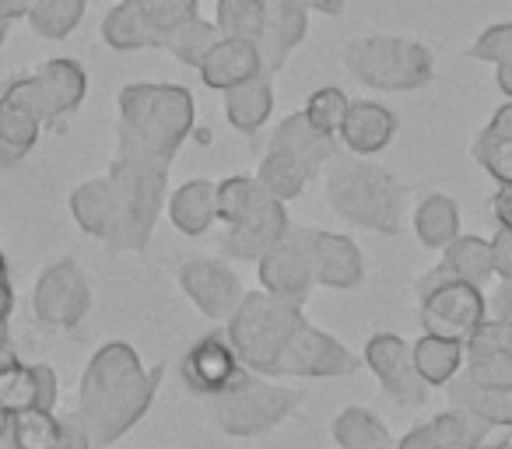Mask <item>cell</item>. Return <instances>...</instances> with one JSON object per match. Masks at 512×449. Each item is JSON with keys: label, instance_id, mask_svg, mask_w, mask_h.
Segmentation results:
<instances>
[{"label": "cell", "instance_id": "obj_1", "mask_svg": "<svg viewBox=\"0 0 512 449\" xmlns=\"http://www.w3.org/2000/svg\"><path fill=\"white\" fill-rule=\"evenodd\" d=\"M162 369H144L141 355L127 341H109L85 365L74 414L88 428L95 449L113 446L148 414Z\"/></svg>", "mask_w": 512, "mask_h": 449}, {"label": "cell", "instance_id": "obj_2", "mask_svg": "<svg viewBox=\"0 0 512 449\" xmlns=\"http://www.w3.org/2000/svg\"><path fill=\"white\" fill-rule=\"evenodd\" d=\"M197 102L183 85L134 81L120 92V158L169 169L176 151L190 137Z\"/></svg>", "mask_w": 512, "mask_h": 449}, {"label": "cell", "instance_id": "obj_3", "mask_svg": "<svg viewBox=\"0 0 512 449\" xmlns=\"http://www.w3.org/2000/svg\"><path fill=\"white\" fill-rule=\"evenodd\" d=\"M306 313L299 302L278 299L271 292L242 295L239 309L225 323V337L232 341L239 362L256 376H278L295 334L306 327Z\"/></svg>", "mask_w": 512, "mask_h": 449}, {"label": "cell", "instance_id": "obj_4", "mask_svg": "<svg viewBox=\"0 0 512 449\" xmlns=\"http://www.w3.org/2000/svg\"><path fill=\"white\" fill-rule=\"evenodd\" d=\"M327 204L348 225L397 236L404 221V186L383 165L334 158L327 176Z\"/></svg>", "mask_w": 512, "mask_h": 449}, {"label": "cell", "instance_id": "obj_5", "mask_svg": "<svg viewBox=\"0 0 512 449\" xmlns=\"http://www.w3.org/2000/svg\"><path fill=\"white\" fill-rule=\"evenodd\" d=\"M106 176L116 197V229L106 246L113 253H144L165 207L169 169H151V165L116 155Z\"/></svg>", "mask_w": 512, "mask_h": 449}, {"label": "cell", "instance_id": "obj_6", "mask_svg": "<svg viewBox=\"0 0 512 449\" xmlns=\"http://www.w3.org/2000/svg\"><path fill=\"white\" fill-rule=\"evenodd\" d=\"M348 71L376 92H414L435 78L432 50L404 36L351 39L344 50Z\"/></svg>", "mask_w": 512, "mask_h": 449}, {"label": "cell", "instance_id": "obj_7", "mask_svg": "<svg viewBox=\"0 0 512 449\" xmlns=\"http://www.w3.org/2000/svg\"><path fill=\"white\" fill-rule=\"evenodd\" d=\"M302 393L292 386L267 383L264 376L246 372L239 383L221 397H211V414L218 428L235 439H256L288 421L302 407Z\"/></svg>", "mask_w": 512, "mask_h": 449}, {"label": "cell", "instance_id": "obj_8", "mask_svg": "<svg viewBox=\"0 0 512 449\" xmlns=\"http://www.w3.org/2000/svg\"><path fill=\"white\" fill-rule=\"evenodd\" d=\"M421 327L432 337L467 344L470 334L488 320V299L470 281H456L435 267L418 281Z\"/></svg>", "mask_w": 512, "mask_h": 449}, {"label": "cell", "instance_id": "obj_9", "mask_svg": "<svg viewBox=\"0 0 512 449\" xmlns=\"http://www.w3.org/2000/svg\"><path fill=\"white\" fill-rule=\"evenodd\" d=\"M256 274H260L264 292L306 306L309 292H313V285H316L313 229H306V225H288L285 236H281L278 243L260 257Z\"/></svg>", "mask_w": 512, "mask_h": 449}, {"label": "cell", "instance_id": "obj_10", "mask_svg": "<svg viewBox=\"0 0 512 449\" xmlns=\"http://www.w3.org/2000/svg\"><path fill=\"white\" fill-rule=\"evenodd\" d=\"M43 127L46 109L36 74L15 78L0 95V165L15 169L18 162H25V155L36 148Z\"/></svg>", "mask_w": 512, "mask_h": 449}, {"label": "cell", "instance_id": "obj_11", "mask_svg": "<svg viewBox=\"0 0 512 449\" xmlns=\"http://www.w3.org/2000/svg\"><path fill=\"white\" fill-rule=\"evenodd\" d=\"M36 320L50 330H74L92 309V285L74 260H57L36 281L32 292Z\"/></svg>", "mask_w": 512, "mask_h": 449}, {"label": "cell", "instance_id": "obj_12", "mask_svg": "<svg viewBox=\"0 0 512 449\" xmlns=\"http://www.w3.org/2000/svg\"><path fill=\"white\" fill-rule=\"evenodd\" d=\"M362 362L372 369V376L383 383V390L397 400L400 407H418L428 400L432 386L421 379L418 365H414V351L404 337L397 334H372L365 341Z\"/></svg>", "mask_w": 512, "mask_h": 449}, {"label": "cell", "instance_id": "obj_13", "mask_svg": "<svg viewBox=\"0 0 512 449\" xmlns=\"http://www.w3.org/2000/svg\"><path fill=\"white\" fill-rule=\"evenodd\" d=\"M183 295L207 316V320L228 323L232 313L242 302V281L225 260H211V257H193L179 264L176 274Z\"/></svg>", "mask_w": 512, "mask_h": 449}, {"label": "cell", "instance_id": "obj_14", "mask_svg": "<svg viewBox=\"0 0 512 449\" xmlns=\"http://www.w3.org/2000/svg\"><path fill=\"white\" fill-rule=\"evenodd\" d=\"M362 369V358L351 348H344L337 337L316 330L313 323L295 334L292 348H288L285 362H281L278 376H299V379H337V376H355Z\"/></svg>", "mask_w": 512, "mask_h": 449}, {"label": "cell", "instance_id": "obj_15", "mask_svg": "<svg viewBox=\"0 0 512 449\" xmlns=\"http://www.w3.org/2000/svg\"><path fill=\"white\" fill-rule=\"evenodd\" d=\"M179 372H183V383L190 386L193 393H200V397H221V393L232 390L249 369L239 362V355H235L232 341H228L225 334H207L183 355Z\"/></svg>", "mask_w": 512, "mask_h": 449}, {"label": "cell", "instance_id": "obj_16", "mask_svg": "<svg viewBox=\"0 0 512 449\" xmlns=\"http://www.w3.org/2000/svg\"><path fill=\"white\" fill-rule=\"evenodd\" d=\"M288 225H292V221H288L285 200H271L264 211H256V214H249V218L228 225V232L221 236V253L232 260L260 264V257L288 232Z\"/></svg>", "mask_w": 512, "mask_h": 449}, {"label": "cell", "instance_id": "obj_17", "mask_svg": "<svg viewBox=\"0 0 512 449\" xmlns=\"http://www.w3.org/2000/svg\"><path fill=\"white\" fill-rule=\"evenodd\" d=\"M309 36V11L285 4V0H267V22L264 32L256 39V50L264 60V74H278L288 64L295 50L306 43Z\"/></svg>", "mask_w": 512, "mask_h": 449}, {"label": "cell", "instance_id": "obj_18", "mask_svg": "<svg viewBox=\"0 0 512 449\" xmlns=\"http://www.w3.org/2000/svg\"><path fill=\"white\" fill-rule=\"evenodd\" d=\"M60 397V379L50 365H25L22 358L0 369V404L8 414H22L32 407L53 411Z\"/></svg>", "mask_w": 512, "mask_h": 449}, {"label": "cell", "instance_id": "obj_19", "mask_svg": "<svg viewBox=\"0 0 512 449\" xmlns=\"http://www.w3.org/2000/svg\"><path fill=\"white\" fill-rule=\"evenodd\" d=\"M313 271L316 285L323 288H337V292L358 288L365 278L362 250L355 246V239L313 229Z\"/></svg>", "mask_w": 512, "mask_h": 449}, {"label": "cell", "instance_id": "obj_20", "mask_svg": "<svg viewBox=\"0 0 512 449\" xmlns=\"http://www.w3.org/2000/svg\"><path fill=\"white\" fill-rule=\"evenodd\" d=\"M200 81L214 92H228L235 85H246L256 74H264V60H260V50L249 39H232L221 36L214 43V50L204 57V64L197 67Z\"/></svg>", "mask_w": 512, "mask_h": 449}, {"label": "cell", "instance_id": "obj_21", "mask_svg": "<svg viewBox=\"0 0 512 449\" xmlns=\"http://www.w3.org/2000/svg\"><path fill=\"white\" fill-rule=\"evenodd\" d=\"M36 81H39V95H43L46 127H53L57 120L71 116L88 95L85 67H81L78 60H71V57L46 60V64L36 71Z\"/></svg>", "mask_w": 512, "mask_h": 449}, {"label": "cell", "instance_id": "obj_22", "mask_svg": "<svg viewBox=\"0 0 512 449\" xmlns=\"http://www.w3.org/2000/svg\"><path fill=\"white\" fill-rule=\"evenodd\" d=\"M271 148L281 151V155H288L292 162H299L302 169L309 172V179H313L323 165L337 158V137L320 134V130L306 120V113H292L288 120L278 123Z\"/></svg>", "mask_w": 512, "mask_h": 449}, {"label": "cell", "instance_id": "obj_23", "mask_svg": "<svg viewBox=\"0 0 512 449\" xmlns=\"http://www.w3.org/2000/svg\"><path fill=\"white\" fill-rule=\"evenodd\" d=\"M397 134V113L386 109L383 102H351L348 116H344V127H341V141L348 151L355 155H379L386 144L393 141Z\"/></svg>", "mask_w": 512, "mask_h": 449}, {"label": "cell", "instance_id": "obj_24", "mask_svg": "<svg viewBox=\"0 0 512 449\" xmlns=\"http://www.w3.org/2000/svg\"><path fill=\"white\" fill-rule=\"evenodd\" d=\"M449 400L453 411L470 414L474 421L488 428H512V390H495V386H481L463 372L449 383Z\"/></svg>", "mask_w": 512, "mask_h": 449}, {"label": "cell", "instance_id": "obj_25", "mask_svg": "<svg viewBox=\"0 0 512 449\" xmlns=\"http://www.w3.org/2000/svg\"><path fill=\"white\" fill-rule=\"evenodd\" d=\"M169 221L183 236H204L218 221V183L190 179L169 197Z\"/></svg>", "mask_w": 512, "mask_h": 449}, {"label": "cell", "instance_id": "obj_26", "mask_svg": "<svg viewBox=\"0 0 512 449\" xmlns=\"http://www.w3.org/2000/svg\"><path fill=\"white\" fill-rule=\"evenodd\" d=\"M71 214L85 236L99 239V243H109V236H113V229H116V197H113L109 176H95V179H88V183H81L78 190L71 193Z\"/></svg>", "mask_w": 512, "mask_h": 449}, {"label": "cell", "instance_id": "obj_27", "mask_svg": "<svg viewBox=\"0 0 512 449\" xmlns=\"http://www.w3.org/2000/svg\"><path fill=\"white\" fill-rule=\"evenodd\" d=\"M221 95H225L228 123H232L235 130H242V134H256L274 113V78L271 74H256L253 81L228 88V92H221Z\"/></svg>", "mask_w": 512, "mask_h": 449}, {"label": "cell", "instance_id": "obj_28", "mask_svg": "<svg viewBox=\"0 0 512 449\" xmlns=\"http://www.w3.org/2000/svg\"><path fill=\"white\" fill-rule=\"evenodd\" d=\"M102 39L116 53H137V50H162V39L148 25L137 0H120L106 18H102Z\"/></svg>", "mask_w": 512, "mask_h": 449}, {"label": "cell", "instance_id": "obj_29", "mask_svg": "<svg viewBox=\"0 0 512 449\" xmlns=\"http://www.w3.org/2000/svg\"><path fill=\"white\" fill-rule=\"evenodd\" d=\"M439 271L446 278L470 281V285L484 288L488 281H495V250H491V239L460 236L456 243H449L442 250Z\"/></svg>", "mask_w": 512, "mask_h": 449}, {"label": "cell", "instance_id": "obj_30", "mask_svg": "<svg viewBox=\"0 0 512 449\" xmlns=\"http://www.w3.org/2000/svg\"><path fill=\"white\" fill-rule=\"evenodd\" d=\"M414 232L428 250H446L449 243H456L460 239V207H456V200L446 197V193H428L414 207Z\"/></svg>", "mask_w": 512, "mask_h": 449}, {"label": "cell", "instance_id": "obj_31", "mask_svg": "<svg viewBox=\"0 0 512 449\" xmlns=\"http://www.w3.org/2000/svg\"><path fill=\"white\" fill-rule=\"evenodd\" d=\"M414 365H418L421 379L428 386H449L460 369L467 365V348L460 341H446V337H418V344H411Z\"/></svg>", "mask_w": 512, "mask_h": 449}, {"label": "cell", "instance_id": "obj_32", "mask_svg": "<svg viewBox=\"0 0 512 449\" xmlns=\"http://www.w3.org/2000/svg\"><path fill=\"white\" fill-rule=\"evenodd\" d=\"M334 442L341 449H397L390 428L365 407H344L334 418Z\"/></svg>", "mask_w": 512, "mask_h": 449}, {"label": "cell", "instance_id": "obj_33", "mask_svg": "<svg viewBox=\"0 0 512 449\" xmlns=\"http://www.w3.org/2000/svg\"><path fill=\"white\" fill-rule=\"evenodd\" d=\"M271 200L278 197H271L256 176H228L218 183V221L235 225V221L249 218V214L264 211Z\"/></svg>", "mask_w": 512, "mask_h": 449}, {"label": "cell", "instance_id": "obj_34", "mask_svg": "<svg viewBox=\"0 0 512 449\" xmlns=\"http://www.w3.org/2000/svg\"><path fill=\"white\" fill-rule=\"evenodd\" d=\"M8 439L11 449H64V418L43 407L11 414Z\"/></svg>", "mask_w": 512, "mask_h": 449}, {"label": "cell", "instance_id": "obj_35", "mask_svg": "<svg viewBox=\"0 0 512 449\" xmlns=\"http://www.w3.org/2000/svg\"><path fill=\"white\" fill-rule=\"evenodd\" d=\"M85 11L88 0H32L25 22L43 39H67L81 25Z\"/></svg>", "mask_w": 512, "mask_h": 449}, {"label": "cell", "instance_id": "obj_36", "mask_svg": "<svg viewBox=\"0 0 512 449\" xmlns=\"http://www.w3.org/2000/svg\"><path fill=\"white\" fill-rule=\"evenodd\" d=\"M221 39V29L214 22H204V18H193V22L179 25L176 32H169V39H165L162 50H169L172 57L179 60L183 67H193L197 71L200 64H204V57L214 50V43Z\"/></svg>", "mask_w": 512, "mask_h": 449}, {"label": "cell", "instance_id": "obj_37", "mask_svg": "<svg viewBox=\"0 0 512 449\" xmlns=\"http://www.w3.org/2000/svg\"><path fill=\"white\" fill-rule=\"evenodd\" d=\"M264 22L267 0H218V8H214V25L221 29V36L256 43L264 32Z\"/></svg>", "mask_w": 512, "mask_h": 449}, {"label": "cell", "instance_id": "obj_38", "mask_svg": "<svg viewBox=\"0 0 512 449\" xmlns=\"http://www.w3.org/2000/svg\"><path fill=\"white\" fill-rule=\"evenodd\" d=\"M256 179L264 183V190L271 193V197L292 200V197H299V193L306 190L309 172L302 169L299 162H292L288 155H281V151L271 148L264 155V162H260V172H256Z\"/></svg>", "mask_w": 512, "mask_h": 449}, {"label": "cell", "instance_id": "obj_39", "mask_svg": "<svg viewBox=\"0 0 512 449\" xmlns=\"http://www.w3.org/2000/svg\"><path fill=\"white\" fill-rule=\"evenodd\" d=\"M348 109H351V99L341 92V88H334V85H327V88H316L313 95H309V102H306V120L313 123L320 134H327V137H337L341 134V127H344V116H348Z\"/></svg>", "mask_w": 512, "mask_h": 449}, {"label": "cell", "instance_id": "obj_40", "mask_svg": "<svg viewBox=\"0 0 512 449\" xmlns=\"http://www.w3.org/2000/svg\"><path fill=\"white\" fill-rule=\"evenodd\" d=\"M137 8L144 11L148 25L158 32V39H169V32H176L179 25L193 22L200 15V0H137Z\"/></svg>", "mask_w": 512, "mask_h": 449}, {"label": "cell", "instance_id": "obj_41", "mask_svg": "<svg viewBox=\"0 0 512 449\" xmlns=\"http://www.w3.org/2000/svg\"><path fill=\"white\" fill-rule=\"evenodd\" d=\"M474 158L481 162V169H488V176L498 186H512V141L491 137L488 130H481L474 141Z\"/></svg>", "mask_w": 512, "mask_h": 449}, {"label": "cell", "instance_id": "obj_42", "mask_svg": "<svg viewBox=\"0 0 512 449\" xmlns=\"http://www.w3.org/2000/svg\"><path fill=\"white\" fill-rule=\"evenodd\" d=\"M467 57L474 60H484V64H512V22H502V25H491L484 29L481 36L470 43Z\"/></svg>", "mask_w": 512, "mask_h": 449}, {"label": "cell", "instance_id": "obj_43", "mask_svg": "<svg viewBox=\"0 0 512 449\" xmlns=\"http://www.w3.org/2000/svg\"><path fill=\"white\" fill-rule=\"evenodd\" d=\"M463 372L481 386L512 390V348L498 351V355H488V358H470V362L463 365Z\"/></svg>", "mask_w": 512, "mask_h": 449}, {"label": "cell", "instance_id": "obj_44", "mask_svg": "<svg viewBox=\"0 0 512 449\" xmlns=\"http://www.w3.org/2000/svg\"><path fill=\"white\" fill-rule=\"evenodd\" d=\"M467 348V362L470 358H488V355H498V351H509L512 348V330L505 327L498 316L484 320L481 327L470 334V341L463 344Z\"/></svg>", "mask_w": 512, "mask_h": 449}, {"label": "cell", "instance_id": "obj_45", "mask_svg": "<svg viewBox=\"0 0 512 449\" xmlns=\"http://www.w3.org/2000/svg\"><path fill=\"white\" fill-rule=\"evenodd\" d=\"M491 250H495V278L502 285H512V232L498 225L495 239H491Z\"/></svg>", "mask_w": 512, "mask_h": 449}, {"label": "cell", "instance_id": "obj_46", "mask_svg": "<svg viewBox=\"0 0 512 449\" xmlns=\"http://www.w3.org/2000/svg\"><path fill=\"white\" fill-rule=\"evenodd\" d=\"M64 449H95L88 428L81 425L78 414H67L64 418Z\"/></svg>", "mask_w": 512, "mask_h": 449}, {"label": "cell", "instance_id": "obj_47", "mask_svg": "<svg viewBox=\"0 0 512 449\" xmlns=\"http://www.w3.org/2000/svg\"><path fill=\"white\" fill-rule=\"evenodd\" d=\"M397 449H442V446H439V439H435L432 421H428V425L411 428V432H407L404 439L397 442Z\"/></svg>", "mask_w": 512, "mask_h": 449}, {"label": "cell", "instance_id": "obj_48", "mask_svg": "<svg viewBox=\"0 0 512 449\" xmlns=\"http://www.w3.org/2000/svg\"><path fill=\"white\" fill-rule=\"evenodd\" d=\"M491 214L502 229L512 232V186H498V193L491 197Z\"/></svg>", "mask_w": 512, "mask_h": 449}, {"label": "cell", "instance_id": "obj_49", "mask_svg": "<svg viewBox=\"0 0 512 449\" xmlns=\"http://www.w3.org/2000/svg\"><path fill=\"white\" fill-rule=\"evenodd\" d=\"M11 309H15V288H11V271L4 250H0V320H8Z\"/></svg>", "mask_w": 512, "mask_h": 449}, {"label": "cell", "instance_id": "obj_50", "mask_svg": "<svg viewBox=\"0 0 512 449\" xmlns=\"http://www.w3.org/2000/svg\"><path fill=\"white\" fill-rule=\"evenodd\" d=\"M488 130L491 137H502V141H512V99L505 102V106L495 109V116L488 120Z\"/></svg>", "mask_w": 512, "mask_h": 449}, {"label": "cell", "instance_id": "obj_51", "mask_svg": "<svg viewBox=\"0 0 512 449\" xmlns=\"http://www.w3.org/2000/svg\"><path fill=\"white\" fill-rule=\"evenodd\" d=\"M285 4H295V8H302V11H320V15L337 18L348 0H285Z\"/></svg>", "mask_w": 512, "mask_h": 449}, {"label": "cell", "instance_id": "obj_52", "mask_svg": "<svg viewBox=\"0 0 512 449\" xmlns=\"http://www.w3.org/2000/svg\"><path fill=\"white\" fill-rule=\"evenodd\" d=\"M491 309H495V316L505 323V327L512 330V288L509 285H502L495 292V299H491Z\"/></svg>", "mask_w": 512, "mask_h": 449}, {"label": "cell", "instance_id": "obj_53", "mask_svg": "<svg viewBox=\"0 0 512 449\" xmlns=\"http://www.w3.org/2000/svg\"><path fill=\"white\" fill-rule=\"evenodd\" d=\"M11 362H18V355H15V344H11V334H8V320H0V369Z\"/></svg>", "mask_w": 512, "mask_h": 449}, {"label": "cell", "instance_id": "obj_54", "mask_svg": "<svg viewBox=\"0 0 512 449\" xmlns=\"http://www.w3.org/2000/svg\"><path fill=\"white\" fill-rule=\"evenodd\" d=\"M29 4L32 0H0V15L11 18V22H18V18L29 15Z\"/></svg>", "mask_w": 512, "mask_h": 449}, {"label": "cell", "instance_id": "obj_55", "mask_svg": "<svg viewBox=\"0 0 512 449\" xmlns=\"http://www.w3.org/2000/svg\"><path fill=\"white\" fill-rule=\"evenodd\" d=\"M495 85L502 88V92L512 99V64H498V71H495Z\"/></svg>", "mask_w": 512, "mask_h": 449}, {"label": "cell", "instance_id": "obj_56", "mask_svg": "<svg viewBox=\"0 0 512 449\" xmlns=\"http://www.w3.org/2000/svg\"><path fill=\"white\" fill-rule=\"evenodd\" d=\"M11 435V414H8V407L0 404V439H8Z\"/></svg>", "mask_w": 512, "mask_h": 449}, {"label": "cell", "instance_id": "obj_57", "mask_svg": "<svg viewBox=\"0 0 512 449\" xmlns=\"http://www.w3.org/2000/svg\"><path fill=\"white\" fill-rule=\"evenodd\" d=\"M11 25H15V22H11V18L0 15V46H4V39H8V29H11Z\"/></svg>", "mask_w": 512, "mask_h": 449}, {"label": "cell", "instance_id": "obj_58", "mask_svg": "<svg viewBox=\"0 0 512 449\" xmlns=\"http://www.w3.org/2000/svg\"><path fill=\"white\" fill-rule=\"evenodd\" d=\"M474 449H512V446H509V442H488V439H484L481 446H474Z\"/></svg>", "mask_w": 512, "mask_h": 449}, {"label": "cell", "instance_id": "obj_59", "mask_svg": "<svg viewBox=\"0 0 512 449\" xmlns=\"http://www.w3.org/2000/svg\"><path fill=\"white\" fill-rule=\"evenodd\" d=\"M509 288H512V285H509Z\"/></svg>", "mask_w": 512, "mask_h": 449}]
</instances>
